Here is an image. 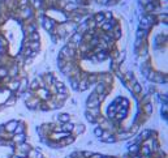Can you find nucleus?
Listing matches in <instances>:
<instances>
[{
    "label": "nucleus",
    "mask_w": 168,
    "mask_h": 158,
    "mask_svg": "<svg viewBox=\"0 0 168 158\" xmlns=\"http://www.w3.org/2000/svg\"><path fill=\"white\" fill-rule=\"evenodd\" d=\"M37 20L53 43L68 42L77 28L90 16V0H33Z\"/></svg>",
    "instance_id": "f257e3e1"
},
{
    "label": "nucleus",
    "mask_w": 168,
    "mask_h": 158,
    "mask_svg": "<svg viewBox=\"0 0 168 158\" xmlns=\"http://www.w3.org/2000/svg\"><path fill=\"white\" fill-rule=\"evenodd\" d=\"M25 104L33 111H52L61 109L69 99V89L53 72H44L29 82L22 93Z\"/></svg>",
    "instance_id": "f03ea898"
},
{
    "label": "nucleus",
    "mask_w": 168,
    "mask_h": 158,
    "mask_svg": "<svg viewBox=\"0 0 168 158\" xmlns=\"http://www.w3.org/2000/svg\"><path fill=\"white\" fill-rule=\"evenodd\" d=\"M26 139H27V135H26V132H22V133H13V132H12L11 141L13 142L14 145H16V144H21V142H25V141H27Z\"/></svg>",
    "instance_id": "7ed1b4c3"
},
{
    "label": "nucleus",
    "mask_w": 168,
    "mask_h": 158,
    "mask_svg": "<svg viewBox=\"0 0 168 158\" xmlns=\"http://www.w3.org/2000/svg\"><path fill=\"white\" fill-rule=\"evenodd\" d=\"M33 146L29 144L27 141L25 142H21V144H16L14 145V150H17V152H22V153H27L30 149H31Z\"/></svg>",
    "instance_id": "20e7f679"
},
{
    "label": "nucleus",
    "mask_w": 168,
    "mask_h": 158,
    "mask_svg": "<svg viewBox=\"0 0 168 158\" xmlns=\"http://www.w3.org/2000/svg\"><path fill=\"white\" fill-rule=\"evenodd\" d=\"M17 123H18V120L13 119V120H9V122L4 123V124H3V127H4V129H5L7 132H13V131H14V128L17 127Z\"/></svg>",
    "instance_id": "39448f33"
},
{
    "label": "nucleus",
    "mask_w": 168,
    "mask_h": 158,
    "mask_svg": "<svg viewBox=\"0 0 168 158\" xmlns=\"http://www.w3.org/2000/svg\"><path fill=\"white\" fill-rule=\"evenodd\" d=\"M26 158H44V155H43V153L41 152L39 149H34V148H31L27 152V157Z\"/></svg>",
    "instance_id": "423d86ee"
},
{
    "label": "nucleus",
    "mask_w": 168,
    "mask_h": 158,
    "mask_svg": "<svg viewBox=\"0 0 168 158\" xmlns=\"http://www.w3.org/2000/svg\"><path fill=\"white\" fill-rule=\"evenodd\" d=\"M90 2H93V3H95V4H99V5H110V0H90ZM121 0H113V3H115V5L117 4V3H120Z\"/></svg>",
    "instance_id": "0eeeda50"
},
{
    "label": "nucleus",
    "mask_w": 168,
    "mask_h": 158,
    "mask_svg": "<svg viewBox=\"0 0 168 158\" xmlns=\"http://www.w3.org/2000/svg\"><path fill=\"white\" fill-rule=\"evenodd\" d=\"M102 155H103L102 153H93L90 158H102Z\"/></svg>",
    "instance_id": "6e6552de"
},
{
    "label": "nucleus",
    "mask_w": 168,
    "mask_h": 158,
    "mask_svg": "<svg viewBox=\"0 0 168 158\" xmlns=\"http://www.w3.org/2000/svg\"><path fill=\"white\" fill-rule=\"evenodd\" d=\"M130 158H143L142 155H140V154H137V155H134V157H130Z\"/></svg>",
    "instance_id": "1a4fd4ad"
}]
</instances>
